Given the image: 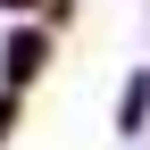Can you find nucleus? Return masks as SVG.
Returning <instances> with one entry per match:
<instances>
[{
	"instance_id": "obj_1",
	"label": "nucleus",
	"mask_w": 150,
	"mask_h": 150,
	"mask_svg": "<svg viewBox=\"0 0 150 150\" xmlns=\"http://www.w3.org/2000/svg\"><path fill=\"white\" fill-rule=\"evenodd\" d=\"M42 67H50V25H17L8 42H0V83L8 92H25Z\"/></svg>"
},
{
	"instance_id": "obj_2",
	"label": "nucleus",
	"mask_w": 150,
	"mask_h": 150,
	"mask_svg": "<svg viewBox=\"0 0 150 150\" xmlns=\"http://www.w3.org/2000/svg\"><path fill=\"white\" fill-rule=\"evenodd\" d=\"M142 117H150V83H142V75H134V83H125V108H117V125H125V134H134Z\"/></svg>"
},
{
	"instance_id": "obj_3",
	"label": "nucleus",
	"mask_w": 150,
	"mask_h": 150,
	"mask_svg": "<svg viewBox=\"0 0 150 150\" xmlns=\"http://www.w3.org/2000/svg\"><path fill=\"white\" fill-rule=\"evenodd\" d=\"M8 134H17V92L0 83V142H8Z\"/></svg>"
},
{
	"instance_id": "obj_4",
	"label": "nucleus",
	"mask_w": 150,
	"mask_h": 150,
	"mask_svg": "<svg viewBox=\"0 0 150 150\" xmlns=\"http://www.w3.org/2000/svg\"><path fill=\"white\" fill-rule=\"evenodd\" d=\"M0 8H42V0H0Z\"/></svg>"
}]
</instances>
